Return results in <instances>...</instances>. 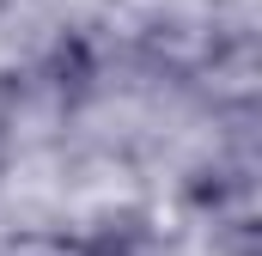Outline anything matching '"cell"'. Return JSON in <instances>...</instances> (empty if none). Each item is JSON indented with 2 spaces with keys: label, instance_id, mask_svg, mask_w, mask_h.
I'll use <instances>...</instances> for the list:
<instances>
[{
  "label": "cell",
  "instance_id": "1",
  "mask_svg": "<svg viewBox=\"0 0 262 256\" xmlns=\"http://www.w3.org/2000/svg\"><path fill=\"white\" fill-rule=\"evenodd\" d=\"M31 86H37L49 104H61V110L92 104L98 86H104V49H98V37H92V31H61V37L43 49Z\"/></svg>",
  "mask_w": 262,
  "mask_h": 256
},
{
  "label": "cell",
  "instance_id": "2",
  "mask_svg": "<svg viewBox=\"0 0 262 256\" xmlns=\"http://www.w3.org/2000/svg\"><path fill=\"white\" fill-rule=\"evenodd\" d=\"M73 256H165V244L146 214H104L79 232Z\"/></svg>",
  "mask_w": 262,
  "mask_h": 256
},
{
  "label": "cell",
  "instance_id": "3",
  "mask_svg": "<svg viewBox=\"0 0 262 256\" xmlns=\"http://www.w3.org/2000/svg\"><path fill=\"white\" fill-rule=\"evenodd\" d=\"M226 177H244V165H238V171H226ZM232 195H250V177H244V183H232ZM195 201L220 214V207H226V183H201V189H195Z\"/></svg>",
  "mask_w": 262,
  "mask_h": 256
}]
</instances>
